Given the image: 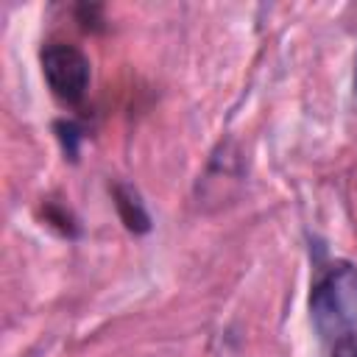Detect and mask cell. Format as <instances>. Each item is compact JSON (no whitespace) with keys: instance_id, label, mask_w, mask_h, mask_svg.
Returning a JSON list of instances; mask_svg holds the SVG:
<instances>
[{"instance_id":"6da1fadb","label":"cell","mask_w":357,"mask_h":357,"mask_svg":"<svg viewBox=\"0 0 357 357\" xmlns=\"http://www.w3.org/2000/svg\"><path fill=\"white\" fill-rule=\"evenodd\" d=\"M310 318L324 340H337L357 324V268L349 259L326 265L310 290Z\"/></svg>"},{"instance_id":"7a4b0ae2","label":"cell","mask_w":357,"mask_h":357,"mask_svg":"<svg viewBox=\"0 0 357 357\" xmlns=\"http://www.w3.org/2000/svg\"><path fill=\"white\" fill-rule=\"evenodd\" d=\"M39 64L42 75L47 81V89L53 92L56 100L67 106H78L89 89V59L81 47L67 45V42H47L39 50Z\"/></svg>"},{"instance_id":"3957f363","label":"cell","mask_w":357,"mask_h":357,"mask_svg":"<svg viewBox=\"0 0 357 357\" xmlns=\"http://www.w3.org/2000/svg\"><path fill=\"white\" fill-rule=\"evenodd\" d=\"M112 195H114V206H117V215L126 223V229L134 234H145L151 229V215H148L145 204L139 201L137 190L128 184H114Z\"/></svg>"},{"instance_id":"277c9868","label":"cell","mask_w":357,"mask_h":357,"mask_svg":"<svg viewBox=\"0 0 357 357\" xmlns=\"http://www.w3.org/2000/svg\"><path fill=\"white\" fill-rule=\"evenodd\" d=\"M56 131H59V139H61V145H64V153H67L70 159H78V142H81V137H84L81 126L73 123V120H59V123H56Z\"/></svg>"},{"instance_id":"5b68a950","label":"cell","mask_w":357,"mask_h":357,"mask_svg":"<svg viewBox=\"0 0 357 357\" xmlns=\"http://www.w3.org/2000/svg\"><path fill=\"white\" fill-rule=\"evenodd\" d=\"M45 220H47L50 226H59L61 234H67V237L75 234V220L70 218V212H67L64 206H59V204H53V201L45 204Z\"/></svg>"},{"instance_id":"8992f818","label":"cell","mask_w":357,"mask_h":357,"mask_svg":"<svg viewBox=\"0 0 357 357\" xmlns=\"http://www.w3.org/2000/svg\"><path fill=\"white\" fill-rule=\"evenodd\" d=\"M75 17H78V22H81V28L84 31H100L103 28V8L100 6H95V3H81L78 8H75Z\"/></svg>"},{"instance_id":"52a82bcc","label":"cell","mask_w":357,"mask_h":357,"mask_svg":"<svg viewBox=\"0 0 357 357\" xmlns=\"http://www.w3.org/2000/svg\"><path fill=\"white\" fill-rule=\"evenodd\" d=\"M332 357H357V324L332 340Z\"/></svg>"}]
</instances>
